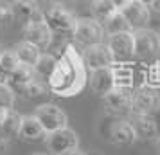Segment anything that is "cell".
<instances>
[{"mask_svg": "<svg viewBox=\"0 0 160 155\" xmlns=\"http://www.w3.org/2000/svg\"><path fill=\"white\" fill-rule=\"evenodd\" d=\"M0 83H8V78H6L2 72H0Z\"/></svg>", "mask_w": 160, "mask_h": 155, "instance_id": "8d00e7d4", "label": "cell"}, {"mask_svg": "<svg viewBox=\"0 0 160 155\" xmlns=\"http://www.w3.org/2000/svg\"><path fill=\"white\" fill-rule=\"evenodd\" d=\"M87 85V67L83 63L79 52H76L74 45L59 54L56 58L54 72L51 74L47 87L56 96H76Z\"/></svg>", "mask_w": 160, "mask_h": 155, "instance_id": "6da1fadb", "label": "cell"}, {"mask_svg": "<svg viewBox=\"0 0 160 155\" xmlns=\"http://www.w3.org/2000/svg\"><path fill=\"white\" fill-rule=\"evenodd\" d=\"M104 40V27L99 20L95 18H79L76 20L74 27V44L81 47H90V45L101 44Z\"/></svg>", "mask_w": 160, "mask_h": 155, "instance_id": "7a4b0ae2", "label": "cell"}, {"mask_svg": "<svg viewBox=\"0 0 160 155\" xmlns=\"http://www.w3.org/2000/svg\"><path fill=\"white\" fill-rule=\"evenodd\" d=\"M106 137L117 146H131L137 141L130 121H112L106 130Z\"/></svg>", "mask_w": 160, "mask_h": 155, "instance_id": "4fadbf2b", "label": "cell"}, {"mask_svg": "<svg viewBox=\"0 0 160 155\" xmlns=\"http://www.w3.org/2000/svg\"><path fill=\"white\" fill-rule=\"evenodd\" d=\"M31 80H34V72H32V69L27 67V65L18 63V67L9 74L8 85L11 87V89H16V87H22V85H25V83H29Z\"/></svg>", "mask_w": 160, "mask_h": 155, "instance_id": "7402d4cb", "label": "cell"}, {"mask_svg": "<svg viewBox=\"0 0 160 155\" xmlns=\"http://www.w3.org/2000/svg\"><path fill=\"white\" fill-rule=\"evenodd\" d=\"M137 2L144 4V6H151V2H153V0H137Z\"/></svg>", "mask_w": 160, "mask_h": 155, "instance_id": "d590c367", "label": "cell"}, {"mask_svg": "<svg viewBox=\"0 0 160 155\" xmlns=\"http://www.w3.org/2000/svg\"><path fill=\"white\" fill-rule=\"evenodd\" d=\"M34 155H43V153H34Z\"/></svg>", "mask_w": 160, "mask_h": 155, "instance_id": "74e56055", "label": "cell"}, {"mask_svg": "<svg viewBox=\"0 0 160 155\" xmlns=\"http://www.w3.org/2000/svg\"><path fill=\"white\" fill-rule=\"evenodd\" d=\"M45 139H47V148L51 150L52 155H63L68 150L78 148V142H79L78 133L74 132V130H70L68 126L47 133Z\"/></svg>", "mask_w": 160, "mask_h": 155, "instance_id": "5b68a950", "label": "cell"}, {"mask_svg": "<svg viewBox=\"0 0 160 155\" xmlns=\"http://www.w3.org/2000/svg\"><path fill=\"white\" fill-rule=\"evenodd\" d=\"M155 148H157V152L160 155V137H155Z\"/></svg>", "mask_w": 160, "mask_h": 155, "instance_id": "1f68e13d", "label": "cell"}, {"mask_svg": "<svg viewBox=\"0 0 160 155\" xmlns=\"http://www.w3.org/2000/svg\"><path fill=\"white\" fill-rule=\"evenodd\" d=\"M16 67H18V59H16L15 52L13 51L0 52V72L6 78H9V74L13 72Z\"/></svg>", "mask_w": 160, "mask_h": 155, "instance_id": "484cf974", "label": "cell"}, {"mask_svg": "<svg viewBox=\"0 0 160 155\" xmlns=\"http://www.w3.org/2000/svg\"><path fill=\"white\" fill-rule=\"evenodd\" d=\"M11 13H13V20H16L22 27L43 18V13L36 0H15V4L11 6Z\"/></svg>", "mask_w": 160, "mask_h": 155, "instance_id": "30bf717a", "label": "cell"}, {"mask_svg": "<svg viewBox=\"0 0 160 155\" xmlns=\"http://www.w3.org/2000/svg\"><path fill=\"white\" fill-rule=\"evenodd\" d=\"M151 6H153V9H155V11H158V13H160V0H153Z\"/></svg>", "mask_w": 160, "mask_h": 155, "instance_id": "4dcf8cb0", "label": "cell"}, {"mask_svg": "<svg viewBox=\"0 0 160 155\" xmlns=\"http://www.w3.org/2000/svg\"><path fill=\"white\" fill-rule=\"evenodd\" d=\"M81 58H83L85 67L90 69V70L112 67L113 63H115V61H113V56H112V52H110V49H108V45L104 44V42L87 47Z\"/></svg>", "mask_w": 160, "mask_h": 155, "instance_id": "9c48e42d", "label": "cell"}, {"mask_svg": "<svg viewBox=\"0 0 160 155\" xmlns=\"http://www.w3.org/2000/svg\"><path fill=\"white\" fill-rule=\"evenodd\" d=\"M160 51V34L151 29H138L133 33V56L151 58Z\"/></svg>", "mask_w": 160, "mask_h": 155, "instance_id": "277c9868", "label": "cell"}, {"mask_svg": "<svg viewBox=\"0 0 160 155\" xmlns=\"http://www.w3.org/2000/svg\"><path fill=\"white\" fill-rule=\"evenodd\" d=\"M128 2H130V0H112V4H113L117 9H121L124 4H128Z\"/></svg>", "mask_w": 160, "mask_h": 155, "instance_id": "f546056e", "label": "cell"}, {"mask_svg": "<svg viewBox=\"0 0 160 155\" xmlns=\"http://www.w3.org/2000/svg\"><path fill=\"white\" fill-rule=\"evenodd\" d=\"M54 67H56V56H52L49 52H42V56L38 58V61L32 67V72H34V78L40 80V81L47 83L51 74L54 72Z\"/></svg>", "mask_w": 160, "mask_h": 155, "instance_id": "d6986e66", "label": "cell"}, {"mask_svg": "<svg viewBox=\"0 0 160 155\" xmlns=\"http://www.w3.org/2000/svg\"><path fill=\"white\" fill-rule=\"evenodd\" d=\"M13 52H15L18 63L27 65V67H31V69L34 67V63L38 61V58L42 56V49L36 47V45L29 44V42H22V44H18Z\"/></svg>", "mask_w": 160, "mask_h": 155, "instance_id": "ac0fdd59", "label": "cell"}, {"mask_svg": "<svg viewBox=\"0 0 160 155\" xmlns=\"http://www.w3.org/2000/svg\"><path fill=\"white\" fill-rule=\"evenodd\" d=\"M119 13L124 16V20L128 22L131 31L148 29V23H149V8L148 6L140 4L137 0H130L128 4H124L119 9Z\"/></svg>", "mask_w": 160, "mask_h": 155, "instance_id": "ba28073f", "label": "cell"}, {"mask_svg": "<svg viewBox=\"0 0 160 155\" xmlns=\"http://www.w3.org/2000/svg\"><path fill=\"white\" fill-rule=\"evenodd\" d=\"M47 27L51 29V33H72L76 27V18L72 16V13H68L63 8H52L47 15L43 16Z\"/></svg>", "mask_w": 160, "mask_h": 155, "instance_id": "8fae6325", "label": "cell"}, {"mask_svg": "<svg viewBox=\"0 0 160 155\" xmlns=\"http://www.w3.org/2000/svg\"><path fill=\"white\" fill-rule=\"evenodd\" d=\"M49 38H51V29L47 27L45 20H36V22H31L23 27V42H29V44L36 45V47H47L49 44Z\"/></svg>", "mask_w": 160, "mask_h": 155, "instance_id": "9a60e30c", "label": "cell"}, {"mask_svg": "<svg viewBox=\"0 0 160 155\" xmlns=\"http://www.w3.org/2000/svg\"><path fill=\"white\" fill-rule=\"evenodd\" d=\"M20 123H22V116L16 114V112L11 108V110H8L6 117L2 119V123H0V133H2L8 141L13 139V137H18Z\"/></svg>", "mask_w": 160, "mask_h": 155, "instance_id": "44dd1931", "label": "cell"}, {"mask_svg": "<svg viewBox=\"0 0 160 155\" xmlns=\"http://www.w3.org/2000/svg\"><path fill=\"white\" fill-rule=\"evenodd\" d=\"M124 31H131L128 22L124 20V16L117 11L115 15H112L106 20V33L108 34H115V33H124Z\"/></svg>", "mask_w": 160, "mask_h": 155, "instance_id": "d4e9b609", "label": "cell"}, {"mask_svg": "<svg viewBox=\"0 0 160 155\" xmlns=\"http://www.w3.org/2000/svg\"><path fill=\"white\" fill-rule=\"evenodd\" d=\"M45 135L47 133L34 116H22V123H20V130H18L20 139L25 142H38V141L45 139Z\"/></svg>", "mask_w": 160, "mask_h": 155, "instance_id": "e0dca14e", "label": "cell"}, {"mask_svg": "<svg viewBox=\"0 0 160 155\" xmlns=\"http://www.w3.org/2000/svg\"><path fill=\"white\" fill-rule=\"evenodd\" d=\"M15 101H16L15 90L11 89L8 83H0V106L6 108V110H11L15 106Z\"/></svg>", "mask_w": 160, "mask_h": 155, "instance_id": "4316f807", "label": "cell"}, {"mask_svg": "<svg viewBox=\"0 0 160 155\" xmlns=\"http://www.w3.org/2000/svg\"><path fill=\"white\" fill-rule=\"evenodd\" d=\"M52 2H54V4H68V2H74V0H52Z\"/></svg>", "mask_w": 160, "mask_h": 155, "instance_id": "e575fe53", "label": "cell"}, {"mask_svg": "<svg viewBox=\"0 0 160 155\" xmlns=\"http://www.w3.org/2000/svg\"><path fill=\"white\" fill-rule=\"evenodd\" d=\"M92 13H94L95 20L99 22H106L112 15H115L119 9L112 4V0H92Z\"/></svg>", "mask_w": 160, "mask_h": 155, "instance_id": "cb8c5ba5", "label": "cell"}, {"mask_svg": "<svg viewBox=\"0 0 160 155\" xmlns=\"http://www.w3.org/2000/svg\"><path fill=\"white\" fill-rule=\"evenodd\" d=\"M72 44H74L72 33H51L49 44H47V51H49V54L58 58L59 54L65 51V49H68Z\"/></svg>", "mask_w": 160, "mask_h": 155, "instance_id": "ffe728a7", "label": "cell"}, {"mask_svg": "<svg viewBox=\"0 0 160 155\" xmlns=\"http://www.w3.org/2000/svg\"><path fill=\"white\" fill-rule=\"evenodd\" d=\"M104 44L108 45L113 61H128L133 58V31L108 34Z\"/></svg>", "mask_w": 160, "mask_h": 155, "instance_id": "8992f818", "label": "cell"}, {"mask_svg": "<svg viewBox=\"0 0 160 155\" xmlns=\"http://www.w3.org/2000/svg\"><path fill=\"white\" fill-rule=\"evenodd\" d=\"M63 155H87L85 152H81L79 148H72V150H68V152H65Z\"/></svg>", "mask_w": 160, "mask_h": 155, "instance_id": "f1b7e54d", "label": "cell"}, {"mask_svg": "<svg viewBox=\"0 0 160 155\" xmlns=\"http://www.w3.org/2000/svg\"><path fill=\"white\" fill-rule=\"evenodd\" d=\"M6 142H8V139H6V137L0 133V148H4V144H6Z\"/></svg>", "mask_w": 160, "mask_h": 155, "instance_id": "836d02e7", "label": "cell"}, {"mask_svg": "<svg viewBox=\"0 0 160 155\" xmlns=\"http://www.w3.org/2000/svg\"><path fill=\"white\" fill-rule=\"evenodd\" d=\"M130 125H131V128H133L135 135H137V139L149 141V139H155L157 133H158L157 123L153 121L151 116H146V114H133V112H131Z\"/></svg>", "mask_w": 160, "mask_h": 155, "instance_id": "5bb4252c", "label": "cell"}, {"mask_svg": "<svg viewBox=\"0 0 160 155\" xmlns=\"http://www.w3.org/2000/svg\"><path fill=\"white\" fill-rule=\"evenodd\" d=\"M158 108H160V94L155 89H151V87H142L140 90L133 92L130 112L151 116Z\"/></svg>", "mask_w": 160, "mask_h": 155, "instance_id": "52a82bcc", "label": "cell"}, {"mask_svg": "<svg viewBox=\"0 0 160 155\" xmlns=\"http://www.w3.org/2000/svg\"><path fill=\"white\" fill-rule=\"evenodd\" d=\"M6 114H8V110H6V108H2V106H0V123H2V119L6 117Z\"/></svg>", "mask_w": 160, "mask_h": 155, "instance_id": "d6a6232c", "label": "cell"}, {"mask_svg": "<svg viewBox=\"0 0 160 155\" xmlns=\"http://www.w3.org/2000/svg\"><path fill=\"white\" fill-rule=\"evenodd\" d=\"M45 89H47V83L40 81V80L34 78V80H31L29 83H25L22 87H16V89H13V90H15L16 96L25 97V99H34V97L42 96L45 92Z\"/></svg>", "mask_w": 160, "mask_h": 155, "instance_id": "603a6c76", "label": "cell"}, {"mask_svg": "<svg viewBox=\"0 0 160 155\" xmlns=\"http://www.w3.org/2000/svg\"><path fill=\"white\" fill-rule=\"evenodd\" d=\"M9 22H13L11 6H8V4H0V25H8Z\"/></svg>", "mask_w": 160, "mask_h": 155, "instance_id": "83f0119b", "label": "cell"}, {"mask_svg": "<svg viewBox=\"0 0 160 155\" xmlns=\"http://www.w3.org/2000/svg\"><path fill=\"white\" fill-rule=\"evenodd\" d=\"M104 103L108 106L110 112L113 114H122L131 108V99H133V90L130 87H113V89L106 92L104 96Z\"/></svg>", "mask_w": 160, "mask_h": 155, "instance_id": "7c38bea8", "label": "cell"}, {"mask_svg": "<svg viewBox=\"0 0 160 155\" xmlns=\"http://www.w3.org/2000/svg\"><path fill=\"white\" fill-rule=\"evenodd\" d=\"M34 117L36 121L42 125V128L45 130V133H51L54 130H59V128H65L67 126V114L59 106L52 103H45L40 105L34 112Z\"/></svg>", "mask_w": 160, "mask_h": 155, "instance_id": "3957f363", "label": "cell"}, {"mask_svg": "<svg viewBox=\"0 0 160 155\" xmlns=\"http://www.w3.org/2000/svg\"><path fill=\"white\" fill-rule=\"evenodd\" d=\"M90 85H92V90L104 96L106 92L115 87V74H113V69L112 67H104V69H95L92 70V76H90Z\"/></svg>", "mask_w": 160, "mask_h": 155, "instance_id": "2e32d148", "label": "cell"}]
</instances>
